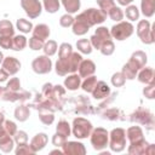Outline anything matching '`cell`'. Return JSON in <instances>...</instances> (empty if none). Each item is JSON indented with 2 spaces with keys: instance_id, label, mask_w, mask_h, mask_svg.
I'll return each mask as SVG.
<instances>
[{
  "instance_id": "11",
  "label": "cell",
  "mask_w": 155,
  "mask_h": 155,
  "mask_svg": "<svg viewBox=\"0 0 155 155\" xmlns=\"http://www.w3.org/2000/svg\"><path fill=\"white\" fill-rule=\"evenodd\" d=\"M107 40H111V35H110V30L107 27H98L94 31V34L90 38V42L92 45L93 48L99 50L101 45L107 41Z\"/></svg>"
},
{
  "instance_id": "50",
  "label": "cell",
  "mask_w": 155,
  "mask_h": 155,
  "mask_svg": "<svg viewBox=\"0 0 155 155\" xmlns=\"http://www.w3.org/2000/svg\"><path fill=\"white\" fill-rule=\"evenodd\" d=\"M143 94L148 99H154L155 98V82L148 84V86L143 88Z\"/></svg>"
},
{
  "instance_id": "42",
  "label": "cell",
  "mask_w": 155,
  "mask_h": 155,
  "mask_svg": "<svg viewBox=\"0 0 155 155\" xmlns=\"http://www.w3.org/2000/svg\"><path fill=\"white\" fill-rule=\"evenodd\" d=\"M28 44H29V48H31L33 51H39V50H42L45 41L38 39V38H35V36H31V38L29 39V42H28Z\"/></svg>"
},
{
  "instance_id": "37",
  "label": "cell",
  "mask_w": 155,
  "mask_h": 155,
  "mask_svg": "<svg viewBox=\"0 0 155 155\" xmlns=\"http://www.w3.org/2000/svg\"><path fill=\"white\" fill-rule=\"evenodd\" d=\"M99 51H101V53H102L103 56H110V54H113L114 51H115V45H114L113 40H107V41H104V42L101 45Z\"/></svg>"
},
{
  "instance_id": "6",
  "label": "cell",
  "mask_w": 155,
  "mask_h": 155,
  "mask_svg": "<svg viewBox=\"0 0 155 155\" xmlns=\"http://www.w3.org/2000/svg\"><path fill=\"white\" fill-rule=\"evenodd\" d=\"M90 139H91V144L93 147L94 150L97 151H102L103 149H105L108 147V142H109V132L103 128V127H97L93 128L91 134H90Z\"/></svg>"
},
{
  "instance_id": "9",
  "label": "cell",
  "mask_w": 155,
  "mask_h": 155,
  "mask_svg": "<svg viewBox=\"0 0 155 155\" xmlns=\"http://www.w3.org/2000/svg\"><path fill=\"white\" fill-rule=\"evenodd\" d=\"M21 6L30 19L38 18L42 12V5L39 0H21Z\"/></svg>"
},
{
  "instance_id": "32",
  "label": "cell",
  "mask_w": 155,
  "mask_h": 155,
  "mask_svg": "<svg viewBox=\"0 0 155 155\" xmlns=\"http://www.w3.org/2000/svg\"><path fill=\"white\" fill-rule=\"evenodd\" d=\"M42 6L46 12L56 13L61 7V1L59 0H42Z\"/></svg>"
},
{
  "instance_id": "39",
  "label": "cell",
  "mask_w": 155,
  "mask_h": 155,
  "mask_svg": "<svg viewBox=\"0 0 155 155\" xmlns=\"http://www.w3.org/2000/svg\"><path fill=\"white\" fill-rule=\"evenodd\" d=\"M110 81H111V85L114 87H122L125 85V82H126V79H125L124 74L121 71H119V73H114L113 74Z\"/></svg>"
},
{
  "instance_id": "29",
  "label": "cell",
  "mask_w": 155,
  "mask_h": 155,
  "mask_svg": "<svg viewBox=\"0 0 155 155\" xmlns=\"http://www.w3.org/2000/svg\"><path fill=\"white\" fill-rule=\"evenodd\" d=\"M28 41L24 35H16L12 38V50L15 51H22L27 46Z\"/></svg>"
},
{
  "instance_id": "2",
  "label": "cell",
  "mask_w": 155,
  "mask_h": 155,
  "mask_svg": "<svg viewBox=\"0 0 155 155\" xmlns=\"http://www.w3.org/2000/svg\"><path fill=\"white\" fill-rule=\"evenodd\" d=\"M76 21H80L81 23H84L86 27L91 28L96 24H101L107 19V13L103 12L101 8H87L84 12L79 13L75 17Z\"/></svg>"
},
{
  "instance_id": "48",
  "label": "cell",
  "mask_w": 155,
  "mask_h": 155,
  "mask_svg": "<svg viewBox=\"0 0 155 155\" xmlns=\"http://www.w3.org/2000/svg\"><path fill=\"white\" fill-rule=\"evenodd\" d=\"M2 128L10 134V136H13L16 132H17V125L11 121V120H5L4 121V125H2Z\"/></svg>"
},
{
  "instance_id": "24",
  "label": "cell",
  "mask_w": 155,
  "mask_h": 155,
  "mask_svg": "<svg viewBox=\"0 0 155 155\" xmlns=\"http://www.w3.org/2000/svg\"><path fill=\"white\" fill-rule=\"evenodd\" d=\"M64 10L67 11V13H76L79 10H80V6H81V2L80 0H61Z\"/></svg>"
},
{
  "instance_id": "40",
  "label": "cell",
  "mask_w": 155,
  "mask_h": 155,
  "mask_svg": "<svg viewBox=\"0 0 155 155\" xmlns=\"http://www.w3.org/2000/svg\"><path fill=\"white\" fill-rule=\"evenodd\" d=\"M13 140L17 145H21V144H25L28 143V134L25 131H18L13 134Z\"/></svg>"
},
{
  "instance_id": "10",
  "label": "cell",
  "mask_w": 155,
  "mask_h": 155,
  "mask_svg": "<svg viewBox=\"0 0 155 155\" xmlns=\"http://www.w3.org/2000/svg\"><path fill=\"white\" fill-rule=\"evenodd\" d=\"M128 154L131 155H142V154H154V145L149 144L144 138L134 142V143H130V147L127 149Z\"/></svg>"
},
{
  "instance_id": "47",
  "label": "cell",
  "mask_w": 155,
  "mask_h": 155,
  "mask_svg": "<svg viewBox=\"0 0 155 155\" xmlns=\"http://www.w3.org/2000/svg\"><path fill=\"white\" fill-rule=\"evenodd\" d=\"M148 113V110H144V109H138L136 113H133L131 115V120L132 121H138V122H142V124H145L147 120H145V114Z\"/></svg>"
},
{
  "instance_id": "33",
  "label": "cell",
  "mask_w": 155,
  "mask_h": 155,
  "mask_svg": "<svg viewBox=\"0 0 155 155\" xmlns=\"http://www.w3.org/2000/svg\"><path fill=\"white\" fill-rule=\"evenodd\" d=\"M96 84H97V78H96L94 75H91V76L85 78V80L81 82V88H82L85 92L91 93V92L93 91Z\"/></svg>"
},
{
  "instance_id": "15",
  "label": "cell",
  "mask_w": 155,
  "mask_h": 155,
  "mask_svg": "<svg viewBox=\"0 0 155 155\" xmlns=\"http://www.w3.org/2000/svg\"><path fill=\"white\" fill-rule=\"evenodd\" d=\"M47 142H48V137H47V134L44 133V132H40V133H36V134L31 138L29 145H30V148L33 149L34 153H38V151L42 150V149L46 147Z\"/></svg>"
},
{
  "instance_id": "51",
  "label": "cell",
  "mask_w": 155,
  "mask_h": 155,
  "mask_svg": "<svg viewBox=\"0 0 155 155\" xmlns=\"http://www.w3.org/2000/svg\"><path fill=\"white\" fill-rule=\"evenodd\" d=\"M67 142V137H64V136H62V134H59V133H54L53 134V137H52V144L54 145V147H59V148H62L63 147V144Z\"/></svg>"
},
{
  "instance_id": "18",
  "label": "cell",
  "mask_w": 155,
  "mask_h": 155,
  "mask_svg": "<svg viewBox=\"0 0 155 155\" xmlns=\"http://www.w3.org/2000/svg\"><path fill=\"white\" fill-rule=\"evenodd\" d=\"M91 93H92L94 99H103V98L109 96L110 87L107 85L105 81H97V84H96V86Z\"/></svg>"
},
{
  "instance_id": "53",
  "label": "cell",
  "mask_w": 155,
  "mask_h": 155,
  "mask_svg": "<svg viewBox=\"0 0 155 155\" xmlns=\"http://www.w3.org/2000/svg\"><path fill=\"white\" fill-rule=\"evenodd\" d=\"M117 2H119V5H121V6H127V5H131L134 0H116Z\"/></svg>"
},
{
  "instance_id": "21",
  "label": "cell",
  "mask_w": 155,
  "mask_h": 155,
  "mask_svg": "<svg viewBox=\"0 0 155 155\" xmlns=\"http://www.w3.org/2000/svg\"><path fill=\"white\" fill-rule=\"evenodd\" d=\"M126 137L128 139L130 143H134V142H138L140 139H143V130L139 127V126H131L127 128L126 131Z\"/></svg>"
},
{
  "instance_id": "44",
  "label": "cell",
  "mask_w": 155,
  "mask_h": 155,
  "mask_svg": "<svg viewBox=\"0 0 155 155\" xmlns=\"http://www.w3.org/2000/svg\"><path fill=\"white\" fill-rule=\"evenodd\" d=\"M96 1H97V4H98L99 8H101L103 12H105V13H108L109 10L115 6V1H114V0H96Z\"/></svg>"
},
{
  "instance_id": "27",
  "label": "cell",
  "mask_w": 155,
  "mask_h": 155,
  "mask_svg": "<svg viewBox=\"0 0 155 155\" xmlns=\"http://www.w3.org/2000/svg\"><path fill=\"white\" fill-rule=\"evenodd\" d=\"M15 34V27L8 19H1L0 21V35H7L13 36Z\"/></svg>"
},
{
  "instance_id": "17",
  "label": "cell",
  "mask_w": 155,
  "mask_h": 155,
  "mask_svg": "<svg viewBox=\"0 0 155 155\" xmlns=\"http://www.w3.org/2000/svg\"><path fill=\"white\" fill-rule=\"evenodd\" d=\"M147 61H148L147 53H145V52H143V51H140V50H138V51L133 52V53L131 54L130 59H128V62H130L132 65H134L138 70H139V69H142L143 67H145Z\"/></svg>"
},
{
  "instance_id": "16",
  "label": "cell",
  "mask_w": 155,
  "mask_h": 155,
  "mask_svg": "<svg viewBox=\"0 0 155 155\" xmlns=\"http://www.w3.org/2000/svg\"><path fill=\"white\" fill-rule=\"evenodd\" d=\"M79 75L80 78H87L94 74L96 71V64L91 59H82L79 64Z\"/></svg>"
},
{
  "instance_id": "30",
  "label": "cell",
  "mask_w": 155,
  "mask_h": 155,
  "mask_svg": "<svg viewBox=\"0 0 155 155\" xmlns=\"http://www.w3.org/2000/svg\"><path fill=\"white\" fill-rule=\"evenodd\" d=\"M76 48L80 53H84V54H90L92 52V45L90 42V40L87 39H80L76 41Z\"/></svg>"
},
{
  "instance_id": "56",
  "label": "cell",
  "mask_w": 155,
  "mask_h": 155,
  "mask_svg": "<svg viewBox=\"0 0 155 155\" xmlns=\"http://www.w3.org/2000/svg\"><path fill=\"white\" fill-rule=\"evenodd\" d=\"M2 61H4V54H2V52L0 51V63H2Z\"/></svg>"
},
{
  "instance_id": "43",
  "label": "cell",
  "mask_w": 155,
  "mask_h": 155,
  "mask_svg": "<svg viewBox=\"0 0 155 155\" xmlns=\"http://www.w3.org/2000/svg\"><path fill=\"white\" fill-rule=\"evenodd\" d=\"M15 153H16V155H23V154H25V155H29V154H30V155H33V154H35L28 143H25V144H21V145H17V148H16Z\"/></svg>"
},
{
  "instance_id": "1",
  "label": "cell",
  "mask_w": 155,
  "mask_h": 155,
  "mask_svg": "<svg viewBox=\"0 0 155 155\" xmlns=\"http://www.w3.org/2000/svg\"><path fill=\"white\" fill-rule=\"evenodd\" d=\"M81 61H82V56L78 52H73L67 58H58L54 64V70L59 76H65L69 73L73 74L78 70Z\"/></svg>"
},
{
  "instance_id": "49",
  "label": "cell",
  "mask_w": 155,
  "mask_h": 155,
  "mask_svg": "<svg viewBox=\"0 0 155 155\" xmlns=\"http://www.w3.org/2000/svg\"><path fill=\"white\" fill-rule=\"evenodd\" d=\"M12 38L7 35H0V47L5 50H12Z\"/></svg>"
},
{
  "instance_id": "55",
  "label": "cell",
  "mask_w": 155,
  "mask_h": 155,
  "mask_svg": "<svg viewBox=\"0 0 155 155\" xmlns=\"http://www.w3.org/2000/svg\"><path fill=\"white\" fill-rule=\"evenodd\" d=\"M51 154H63V151H62V150H59V149H57V150H52V151H51Z\"/></svg>"
},
{
  "instance_id": "26",
  "label": "cell",
  "mask_w": 155,
  "mask_h": 155,
  "mask_svg": "<svg viewBox=\"0 0 155 155\" xmlns=\"http://www.w3.org/2000/svg\"><path fill=\"white\" fill-rule=\"evenodd\" d=\"M121 73L124 74L125 79H127V80H133V79H136V76H137L138 69H137L134 65H132V64L127 61V63H125V64H124Z\"/></svg>"
},
{
  "instance_id": "12",
  "label": "cell",
  "mask_w": 155,
  "mask_h": 155,
  "mask_svg": "<svg viewBox=\"0 0 155 155\" xmlns=\"http://www.w3.org/2000/svg\"><path fill=\"white\" fill-rule=\"evenodd\" d=\"M62 151L63 154H67V155H85L86 148L80 142L67 140L62 147Z\"/></svg>"
},
{
  "instance_id": "45",
  "label": "cell",
  "mask_w": 155,
  "mask_h": 155,
  "mask_svg": "<svg viewBox=\"0 0 155 155\" xmlns=\"http://www.w3.org/2000/svg\"><path fill=\"white\" fill-rule=\"evenodd\" d=\"M74 23V17L70 13H65L59 18V25L63 28H69Z\"/></svg>"
},
{
  "instance_id": "3",
  "label": "cell",
  "mask_w": 155,
  "mask_h": 155,
  "mask_svg": "<svg viewBox=\"0 0 155 155\" xmlns=\"http://www.w3.org/2000/svg\"><path fill=\"white\" fill-rule=\"evenodd\" d=\"M108 145H109L111 151L121 153L126 148V131L121 127L113 128L109 133Z\"/></svg>"
},
{
  "instance_id": "54",
  "label": "cell",
  "mask_w": 155,
  "mask_h": 155,
  "mask_svg": "<svg viewBox=\"0 0 155 155\" xmlns=\"http://www.w3.org/2000/svg\"><path fill=\"white\" fill-rule=\"evenodd\" d=\"M4 121H5V116H4V114L0 111V128H1L2 125H4Z\"/></svg>"
},
{
  "instance_id": "7",
  "label": "cell",
  "mask_w": 155,
  "mask_h": 155,
  "mask_svg": "<svg viewBox=\"0 0 155 155\" xmlns=\"http://www.w3.org/2000/svg\"><path fill=\"white\" fill-rule=\"evenodd\" d=\"M137 35L140 39V41L145 45H150L154 42V34L150 25V22L148 19H142L137 24Z\"/></svg>"
},
{
  "instance_id": "41",
  "label": "cell",
  "mask_w": 155,
  "mask_h": 155,
  "mask_svg": "<svg viewBox=\"0 0 155 155\" xmlns=\"http://www.w3.org/2000/svg\"><path fill=\"white\" fill-rule=\"evenodd\" d=\"M39 119H40V121L44 124V125H51L53 121H54V115L52 114V113H48V111H46V113H44L42 110H40V113H39Z\"/></svg>"
},
{
  "instance_id": "52",
  "label": "cell",
  "mask_w": 155,
  "mask_h": 155,
  "mask_svg": "<svg viewBox=\"0 0 155 155\" xmlns=\"http://www.w3.org/2000/svg\"><path fill=\"white\" fill-rule=\"evenodd\" d=\"M8 78V73L4 69V68H0V82H4L6 81Z\"/></svg>"
},
{
  "instance_id": "38",
  "label": "cell",
  "mask_w": 155,
  "mask_h": 155,
  "mask_svg": "<svg viewBox=\"0 0 155 155\" xmlns=\"http://www.w3.org/2000/svg\"><path fill=\"white\" fill-rule=\"evenodd\" d=\"M73 53V46L68 42H63L58 47V58H67Z\"/></svg>"
},
{
  "instance_id": "23",
  "label": "cell",
  "mask_w": 155,
  "mask_h": 155,
  "mask_svg": "<svg viewBox=\"0 0 155 155\" xmlns=\"http://www.w3.org/2000/svg\"><path fill=\"white\" fill-rule=\"evenodd\" d=\"M13 115L16 117V120H18L19 122H24L29 119V115H30V110L27 105L24 104H21L18 107H16L15 111H13Z\"/></svg>"
},
{
  "instance_id": "4",
  "label": "cell",
  "mask_w": 155,
  "mask_h": 155,
  "mask_svg": "<svg viewBox=\"0 0 155 155\" xmlns=\"http://www.w3.org/2000/svg\"><path fill=\"white\" fill-rule=\"evenodd\" d=\"M93 130V126L91 121H88L85 117H75L73 120L71 125V133L78 138V139H84L87 138Z\"/></svg>"
},
{
  "instance_id": "34",
  "label": "cell",
  "mask_w": 155,
  "mask_h": 155,
  "mask_svg": "<svg viewBox=\"0 0 155 155\" xmlns=\"http://www.w3.org/2000/svg\"><path fill=\"white\" fill-rule=\"evenodd\" d=\"M124 16H126V18L130 19L131 22L137 21L139 18V10L136 5H127Z\"/></svg>"
},
{
  "instance_id": "25",
  "label": "cell",
  "mask_w": 155,
  "mask_h": 155,
  "mask_svg": "<svg viewBox=\"0 0 155 155\" xmlns=\"http://www.w3.org/2000/svg\"><path fill=\"white\" fill-rule=\"evenodd\" d=\"M140 10H142V13L145 17L154 16V12H155V0H142Z\"/></svg>"
},
{
  "instance_id": "31",
  "label": "cell",
  "mask_w": 155,
  "mask_h": 155,
  "mask_svg": "<svg viewBox=\"0 0 155 155\" xmlns=\"http://www.w3.org/2000/svg\"><path fill=\"white\" fill-rule=\"evenodd\" d=\"M56 132L68 138L70 136V133H71V127H70V125H69L68 121L61 120V121H58V124L56 126Z\"/></svg>"
},
{
  "instance_id": "28",
  "label": "cell",
  "mask_w": 155,
  "mask_h": 155,
  "mask_svg": "<svg viewBox=\"0 0 155 155\" xmlns=\"http://www.w3.org/2000/svg\"><path fill=\"white\" fill-rule=\"evenodd\" d=\"M16 27H17V29H18L21 33H23V34L30 33V31L33 30V28H34L33 24H31V22L28 21V19H25V18H19V19H17Z\"/></svg>"
},
{
  "instance_id": "13",
  "label": "cell",
  "mask_w": 155,
  "mask_h": 155,
  "mask_svg": "<svg viewBox=\"0 0 155 155\" xmlns=\"http://www.w3.org/2000/svg\"><path fill=\"white\" fill-rule=\"evenodd\" d=\"M15 147V140L2 127L0 128V150L4 153H11Z\"/></svg>"
},
{
  "instance_id": "35",
  "label": "cell",
  "mask_w": 155,
  "mask_h": 155,
  "mask_svg": "<svg viewBox=\"0 0 155 155\" xmlns=\"http://www.w3.org/2000/svg\"><path fill=\"white\" fill-rule=\"evenodd\" d=\"M42 50H44V53L46 56L52 57L53 54H56V52L58 50V45H57V42L54 40H47V41H45Z\"/></svg>"
},
{
  "instance_id": "5",
  "label": "cell",
  "mask_w": 155,
  "mask_h": 155,
  "mask_svg": "<svg viewBox=\"0 0 155 155\" xmlns=\"http://www.w3.org/2000/svg\"><path fill=\"white\" fill-rule=\"evenodd\" d=\"M133 30H134V27L131 22L120 21L115 25L111 27L110 35H111V38L116 39L117 41H124L133 34Z\"/></svg>"
},
{
  "instance_id": "14",
  "label": "cell",
  "mask_w": 155,
  "mask_h": 155,
  "mask_svg": "<svg viewBox=\"0 0 155 155\" xmlns=\"http://www.w3.org/2000/svg\"><path fill=\"white\" fill-rule=\"evenodd\" d=\"M1 64L2 68L8 73V75H16L21 70V62L16 57H5Z\"/></svg>"
},
{
  "instance_id": "22",
  "label": "cell",
  "mask_w": 155,
  "mask_h": 155,
  "mask_svg": "<svg viewBox=\"0 0 155 155\" xmlns=\"http://www.w3.org/2000/svg\"><path fill=\"white\" fill-rule=\"evenodd\" d=\"M64 86L69 90V91H75L81 86V78L79 74H70L68 78L64 79Z\"/></svg>"
},
{
  "instance_id": "36",
  "label": "cell",
  "mask_w": 155,
  "mask_h": 155,
  "mask_svg": "<svg viewBox=\"0 0 155 155\" xmlns=\"http://www.w3.org/2000/svg\"><path fill=\"white\" fill-rule=\"evenodd\" d=\"M107 16H109V18L113 19V21H115V22H120V21L124 19V12H122V10H121L119 6H116V5L109 10V12L107 13Z\"/></svg>"
},
{
  "instance_id": "8",
  "label": "cell",
  "mask_w": 155,
  "mask_h": 155,
  "mask_svg": "<svg viewBox=\"0 0 155 155\" xmlns=\"http://www.w3.org/2000/svg\"><path fill=\"white\" fill-rule=\"evenodd\" d=\"M31 69L34 73L39 74V75H44V74H48L52 70V61L48 56L42 54V56H38L36 58L33 59L31 62Z\"/></svg>"
},
{
  "instance_id": "20",
  "label": "cell",
  "mask_w": 155,
  "mask_h": 155,
  "mask_svg": "<svg viewBox=\"0 0 155 155\" xmlns=\"http://www.w3.org/2000/svg\"><path fill=\"white\" fill-rule=\"evenodd\" d=\"M31 33H33V36H35V38H38V39H40L42 41H46L48 39L50 34H51V30H50V27L47 24L39 23L33 28Z\"/></svg>"
},
{
  "instance_id": "46",
  "label": "cell",
  "mask_w": 155,
  "mask_h": 155,
  "mask_svg": "<svg viewBox=\"0 0 155 155\" xmlns=\"http://www.w3.org/2000/svg\"><path fill=\"white\" fill-rule=\"evenodd\" d=\"M6 88L10 91V92H17L21 90V81L18 78H12L10 79V81L7 82L6 85Z\"/></svg>"
},
{
  "instance_id": "19",
  "label": "cell",
  "mask_w": 155,
  "mask_h": 155,
  "mask_svg": "<svg viewBox=\"0 0 155 155\" xmlns=\"http://www.w3.org/2000/svg\"><path fill=\"white\" fill-rule=\"evenodd\" d=\"M137 78H138V81L142 82V84H145V85L151 84L155 80V78H154V69L150 68V67H143L142 69L138 70Z\"/></svg>"
}]
</instances>
